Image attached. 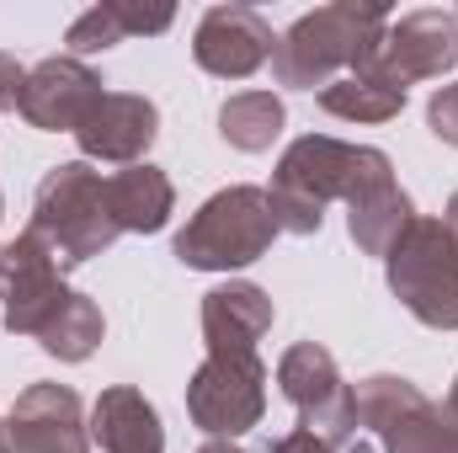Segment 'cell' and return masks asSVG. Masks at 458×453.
<instances>
[{"label": "cell", "mask_w": 458, "mask_h": 453, "mask_svg": "<svg viewBox=\"0 0 458 453\" xmlns=\"http://www.w3.org/2000/svg\"><path fill=\"white\" fill-rule=\"evenodd\" d=\"M454 16H458V11H454Z\"/></svg>", "instance_id": "4dcf8cb0"}, {"label": "cell", "mask_w": 458, "mask_h": 453, "mask_svg": "<svg viewBox=\"0 0 458 453\" xmlns=\"http://www.w3.org/2000/svg\"><path fill=\"white\" fill-rule=\"evenodd\" d=\"M443 229L454 235V245H458V192L448 198V209H443Z\"/></svg>", "instance_id": "484cf974"}, {"label": "cell", "mask_w": 458, "mask_h": 453, "mask_svg": "<svg viewBox=\"0 0 458 453\" xmlns=\"http://www.w3.org/2000/svg\"><path fill=\"white\" fill-rule=\"evenodd\" d=\"M267 453H331V449H326V443H320L315 432H304V427H293V432H283V438H277V443H272Z\"/></svg>", "instance_id": "d4e9b609"}, {"label": "cell", "mask_w": 458, "mask_h": 453, "mask_svg": "<svg viewBox=\"0 0 458 453\" xmlns=\"http://www.w3.org/2000/svg\"><path fill=\"white\" fill-rule=\"evenodd\" d=\"M0 214H5V198H0Z\"/></svg>", "instance_id": "f546056e"}, {"label": "cell", "mask_w": 458, "mask_h": 453, "mask_svg": "<svg viewBox=\"0 0 458 453\" xmlns=\"http://www.w3.org/2000/svg\"><path fill=\"white\" fill-rule=\"evenodd\" d=\"M352 395H357V427H368L384 453H458V416L427 400L421 384L400 373H373Z\"/></svg>", "instance_id": "52a82bcc"}, {"label": "cell", "mask_w": 458, "mask_h": 453, "mask_svg": "<svg viewBox=\"0 0 458 453\" xmlns=\"http://www.w3.org/2000/svg\"><path fill=\"white\" fill-rule=\"evenodd\" d=\"M198 453H250V449H240V443H225V438H214V443H203Z\"/></svg>", "instance_id": "4316f807"}, {"label": "cell", "mask_w": 458, "mask_h": 453, "mask_svg": "<svg viewBox=\"0 0 458 453\" xmlns=\"http://www.w3.org/2000/svg\"><path fill=\"white\" fill-rule=\"evenodd\" d=\"M27 229L59 256V267H81V261L102 256L123 235L107 209V176L91 160H64V166L43 171Z\"/></svg>", "instance_id": "7a4b0ae2"}, {"label": "cell", "mask_w": 458, "mask_h": 453, "mask_svg": "<svg viewBox=\"0 0 458 453\" xmlns=\"http://www.w3.org/2000/svg\"><path fill=\"white\" fill-rule=\"evenodd\" d=\"M277 384L299 411V427L315 432L331 453H368L357 438V395L320 341H293L277 357Z\"/></svg>", "instance_id": "8992f818"}, {"label": "cell", "mask_w": 458, "mask_h": 453, "mask_svg": "<svg viewBox=\"0 0 458 453\" xmlns=\"http://www.w3.org/2000/svg\"><path fill=\"white\" fill-rule=\"evenodd\" d=\"M394 21L389 5L378 0H336L320 11H304L272 48V75L277 86L293 91H326L342 70H357V59L384 38V27Z\"/></svg>", "instance_id": "6da1fadb"}, {"label": "cell", "mask_w": 458, "mask_h": 453, "mask_svg": "<svg viewBox=\"0 0 458 453\" xmlns=\"http://www.w3.org/2000/svg\"><path fill=\"white\" fill-rule=\"evenodd\" d=\"M342 203H346V229H352L362 256H389L400 245V235L416 225V203L394 182L389 155L373 150V144L357 150V171H352V187H346Z\"/></svg>", "instance_id": "8fae6325"}, {"label": "cell", "mask_w": 458, "mask_h": 453, "mask_svg": "<svg viewBox=\"0 0 458 453\" xmlns=\"http://www.w3.org/2000/svg\"><path fill=\"white\" fill-rule=\"evenodd\" d=\"M86 427H91V443L102 453H165L160 411H155V406L144 400V389H133V384L102 389Z\"/></svg>", "instance_id": "e0dca14e"}, {"label": "cell", "mask_w": 458, "mask_h": 453, "mask_svg": "<svg viewBox=\"0 0 458 453\" xmlns=\"http://www.w3.org/2000/svg\"><path fill=\"white\" fill-rule=\"evenodd\" d=\"M0 453H11V449H5V427H0Z\"/></svg>", "instance_id": "f1b7e54d"}, {"label": "cell", "mask_w": 458, "mask_h": 453, "mask_svg": "<svg viewBox=\"0 0 458 453\" xmlns=\"http://www.w3.org/2000/svg\"><path fill=\"white\" fill-rule=\"evenodd\" d=\"M107 209H113L123 235H155V229L171 225L176 187L160 166L139 160V166H123L117 176H107Z\"/></svg>", "instance_id": "ac0fdd59"}, {"label": "cell", "mask_w": 458, "mask_h": 453, "mask_svg": "<svg viewBox=\"0 0 458 453\" xmlns=\"http://www.w3.org/2000/svg\"><path fill=\"white\" fill-rule=\"evenodd\" d=\"M21 86H27V70L16 64V54H0V113L21 107Z\"/></svg>", "instance_id": "cb8c5ba5"}, {"label": "cell", "mask_w": 458, "mask_h": 453, "mask_svg": "<svg viewBox=\"0 0 458 453\" xmlns=\"http://www.w3.org/2000/svg\"><path fill=\"white\" fill-rule=\"evenodd\" d=\"M272 299L256 283H219L203 294V341L208 352H256L272 331Z\"/></svg>", "instance_id": "2e32d148"}, {"label": "cell", "mask_w": 458, "mask_h": 453, "mask_svg": "<svg viewBox=\"0 0 458 453\" xmlns=\"http://www.w3.org/2000/svg\"><path fill=\"white\" fill-rule=\"evenodd\" d=\"M59 272H64L59 256L32 229H21L16 240L0 245V326L11 337H38L70 304L75 288Z\"/></svg>", "instance_id": "30bf717a"}, {"label": "cell", "mask_w": 458, "mask_h": 453, "mask_svg": "<svg viewBox=\"0 0 458 453\" xmlns=\"http://www.w3.org/2000/svg\"><path fill=\"white\" fill-rule=\"evenodd\" d=\"M123 38H128L123 0H102V5H91V11H81V16L70 21L64 48H70V59H86V54H107L113 43H123Z\"/></svg>", "instance_id": "7402d4cb"}, {"label": "cell", "mask_w": 458, "mask_h": 453, "mask_svg": "<svg viewBox=\"0 0 458 453\" xmlns=\"http://www.w3.org/2000/svg\"><path fill=\"white\" fill-rule=\"evenodd\" d=\"M320 107L331 117H346V123H389L405 113V91L368 81V75H342L320 91Z\"/></svg>", "instance_id": "44dd1931"}, {"label": "cell", "mask_w": 458, "mask_h": 453, "mask_svg": "<svg viewBox=\"0 0 458 453\" xmlns=\"http://www.w3.org/2000/svg\"><path fill=\"white\" fill-rule=\"evenodd\" d=\"M283 102L272 97V91H234L225 107H219V133H225L229 150H240V155H261V150H272L277 144V133H283Z\"/></svg>", "instance_id": "d6986e66"}, {"label": "cell", "mask_w": 458, "mask_h": 453, "mask_svg": "<svg viewBox=\"0 0 458 453\" xmlns=\"http://www.w3.org/2000/svg\"><path fill=\"white\" fill-rule=\"evenodd\" d=\"M187 416L198 432L234 443L267 416V363L256 352H208L187 384Z\"/></svg>", "instance_id": "ba28073f"}, {"label": "cell", "mask_w": 458, "mask_h": 453, "mask_svg": "<svg viewBox=\"0 0 458 453\" xmlns=\"http://www.w3.org/2000/svg\"><path fill=\"white\" fill-rule=\"evenodd\" d=\"M448 411L458 416V379H454V389H448Z\"/></svg>", "instance_id": "83f0119b"}, {"label": "cell", "mask_w": 458, "mask_h": 453, "mask_svg": "<svg viewBox=\"0 0 458 453\" xmlns=\"http://www.w3.org/2000/svg\"><path fill=\"white\" fill-rule=\"evenodd\" d=\"M102 97H107L102 91V75L86 59L54 54V59H43V64L27 70V86H21V107L16 113L27 117L38 133H75Z\"/></svg>", "instance_id": "4fadbf2b"}, {"label": "cell", "mask_w": 458, "mask_h": 453, "mask_svg": "<svg viewBox=\"0 0 458 453\" xmlns=\"http://www.w3.org/2000/svg\"><path fill=\"white\" fill-rule=\"evenodd\" d=\"M283 229L272 219L267 187H225L214 192L176 235V261L192 272H240L272 251Z\"/></svg>", "instance_id": "3957f363"}, {"label": "cell", "mask_w": 458, "mask_h": 453, "mask_svg": "<svg viewBox=\"0 0 458 453\" xmlns=\"http://www.w3.org/2000/svg\"><path fill=\"white\" fill-rule=\"evenodd\" d=\"M160 133V113L149 97H133V91H107L91 117L75 128V144L86 160H107V166H139L144 150L155 144Z\"/></svg>", "instance_id": "9a60e30c"}, {"label": "cell", "mask_w": 458, "mask_h": 453, "mask_svg": "<svg viewBox=\"0 0 458 453\" xmlns=\"http://www.w3.org/2000/svg\"><path fill=\"white\" fill-rule=\"evenodd\" d=\"M357 150L362 144H346V139H331V133H304L283 150V160L272 171V187H267L272 219H277L283 235H320L326 203L346 198V187H352Z\"/></svg>", "instance_id": "277c9868"}, {"label": "cell", "mask_w": 458, "mask_h": 453, "mask_svg": "<svg viewBox=\"0 0 458 453\" xmlns=\"http://www.w3.org/2000/svg\"><path fill=\"white\" fill-rule=\"evenodd\" d=\"M448 70H458V16L454 11H405L384 27V38L357 59L352 75L405 91V86L437 81Z\"/></svg>", "instance_id": "9c48e42d"}, {"label": "cell", "mask_w": 458, "mask_h": 453, "mask_svg": "<svg viewBox=\"0 0 458 453\" xmlns=\"http://www.w3.org/2000/svg\"><path fill=\"white\" fill-rule=\"evenodd\" d=\"M0 427L11 453H91V427L70 384H27Z\"/></svg>", "instance_id": "7c38bea8"}, {"label": "cell", "mask_w": 458, "mask_h": 453, "mask_svg": "<svg viewBox=\"0 0 458 453\" xmlns=\"http://www.w3.org/2000/svg\"><path fill=\"white\" fill-rule=\"evenodd\" d=\"M389 294L432 331H458V245L443 219H421L384 256Z\"/></svg>", "instance_id": "5b68a950"}, {"label": "cell", "mask_w": 458, "mask_h": 453, "mask_svg": "<svg viewBox=\"0 0 458 453\" xmlns=\"http://www.w3.org/2000/svg\"><path fill=\"white\" fill-rule=\"evenodd\" d=\"M102 337H107L102 304L86 299V294H70V304L38 331V346H43L48 357H59V363H86V357L102 346Z\"/></svg>", "instance_id": "ffe728a7"}, {"label": "cell", "mask_w": 458, "mask_h": 453, "mask_svg": "<svg viewBox=\"0 0 458 453\" xmlns=\"http://www.w3.org/2000/svg\"><path fill=\"white\" fill-rule=\"evenodd\" d=\"M277 48V32L261 11L250 5H208L198 32H192V59L198 70L219 81H250Z\"/></svg>", "instance_id": "5bb4252c"}, {"label": "cell", "mask_w": 458, "mask_h": 453, "mask_svg": "<svg viewBox=\"0 0 458 453\" xmlns=\"http://www.w3.org/2000/svg\"><path fill=\"white\" fill-rule=\"evenodd\" d=\"M427 128H432L443 144H454L458 150V86L432 91V102H427Z\"/></svg>", "instance_id": "603a6c76"}]
</instances>
